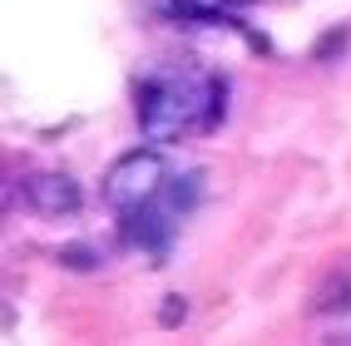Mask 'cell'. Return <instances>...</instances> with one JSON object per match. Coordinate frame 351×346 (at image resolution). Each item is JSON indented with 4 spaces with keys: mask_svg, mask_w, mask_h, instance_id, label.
<instances>
[{
    "mask_svg": "<svg viewBox=\"0 0 351 346\" xmlns=\"http://www.w3.org/2000/svg\"><path fill=\"white\" fill-rule=\"evenodd\" d=\"M203 99H208V79L183 84L173 75H149L134 89V114H138V134L149 144H173L178 134H189L193 119L203 124Z\"/></svg>",
    "mask_w": 351,
    "mask_h": 346,
    "instance_id": "1",
    "label": "cell"
},
{
    "mask_svg": "<svg viewBox=\"0 0 351 346\" xmlns=\"http://www.w3.org/2000/svg\"><path fill=\"white\" fill-rule=\"evenodd\" d=\"M163 188H169V164H163L158 149H129L124 158H114L104 173V203L114 213H129L138 203H154Z\"/></svg>",
    "mask_w": 351,
    "mask_h": 346,
    "instance_id": "2",
    "label": "cell"
},
{
    "mask_svg": "<svg viewBox=\"0 0 351 346\" xmlns=\"http://www.w3.org/2000/svg\"><path fill=\"white\" fill-rule=\"evenodd\" d=\"M173 218H178V208L169 198H154V203H138L124 213V243L129 247H144V252H163L173 238Z\"/></svg>",
    "mask_w": 351,
    "mask_h": 346,
    "instance_id": "3",
    "label": "cell"
},
{
    "mask_svg": "<svg viewBox=\"0 0 351 346\" xmlns=\"http://www.w3.org/2000/svg\"><path fill=\"white\" fill-rule=\"evenodd\" d=\"M25 198H30V208L35 213H45V218H69V213H80V203H84V188L69 173H30L25 178Z\"/></svg>",
    "mask_w": 351,
    "mask_h": 346,
    "instance_id": "4",
    "label": "cell"
},
{
    "mask_svg": "<svg viewBox=\"0 0 351 346\" xmlns=\"http://www.w3.org/2000/svg\"><path fill=\"white\" fill-rule=\"evenodd\" d=\"M163 198H169L178 213H189V208L203 198V178L198 173H183V178H169V188H163Z\"/></svg>",
    "mask_w": 351,
    "mask_h": 346,
    "instance_id": "5",
    "label": "cell"
},
{
    "mask_svg": "<svg viewBox=\"0 0 351 346\" xmlns=\"http://www.w3.org/2000/svg\"><path fill=\"white\" fill-rule=\"evenodd\" d=\"M60 262H64L69 272H95V267L104 262V252L89 247V243H69V247H60Z\"/></svg>",
    "mask_w": 351,
    "mask_h": 346,
    "instance_id": "6",
    "label": "cell"
},
{
    "mask_svg": "<svg viewBox=\"0 0 351 346\" xmlns=\"http://www.w3.org/2000/svg\"><path fill=\"white\" fill-rule=\"evenodd\" d=\"M173 10L189 15V20H218L223 15V0H173Z\"/></svg>",
    "mask_w": 351,
    "mask_h": 346,
    "instance_id": "7",
    "label": "cell"
},
{
    "mask_svg": "<svg viewBox=\"0 0 351 346\" xmlns=\"http://www.w3.org/2000/svg\"><path fill=\"white\" fill-rule=\"evenodd\" d=\"M183 317H189V302H183L178 292H173V297H163V307H158V321H163V327H178Z\"/></svg>",
    "mask_w": 351,
    "mask_h": 346,
    "instance_id": "8",
    "label": "cell"
},
{
    "mask_svg": "<svg viewBox=\"0 0 351 346\" xmlns=\"http://www.w3.org/2000/svg\"><path fill=\"white\" fill-rule=\"evenodd\" d=\"M232 5H247V0H232Z\"/></svg>",
    "mask_w": 351,
    "mask_h": 346,
    "instance_id": "9",
    "label": "cell"
}]
</instances>
